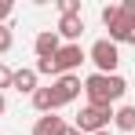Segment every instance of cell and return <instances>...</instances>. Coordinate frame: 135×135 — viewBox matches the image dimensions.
Listing matches in <instances>:
<instances>
[{"label":"cell","mask_w":135,"mask_h":135,"mask_svg":"<svg viewBox=\"0 0 135 135\" xmlns=\"http://www.w3.org/2000/svg\"><path fill=\"white\" fill-rule=\"evenodd\" d=\"M128 91V80L120 73H91L84 77V95H88V106H117Z\"/></svg>","instance_id":"6da1fadb"},{"label":"cell","mask_w":135,"mask_h":135,"mask_svg":"<svg viewBox=\"0 0 135 135\" xmlns=\"http://www.w3.org/2000/svg\"><path fill=\"white\" fill-rule=\"evenodd\" d=\"M102 26L110 29L113 44H135V0H120V4H106L102 7Z\"/></svg>","instance_id":"7a4b0ae2"},{"label":"cell","mask_w":135,"mask_h":135,"mask_svg":"<svg viewBox=\"0 0 135 135\" xmlns=\"http://www.w3.org/2000/svg\"><path fill=\"white\" fill-rule=\"evenodd\" d=\"M110 120H113L110 106H84V110L77 113V124H73V128H77L80 135H95V132H106Z\"/></svg>","instance_id":"3957f363"},{"label":"cell","mask_w":135,"mask_h":135,"mask_svg":"<svg viewBox=\"0 0 135 135\" xmlns=\"http://www.w3.org/2000/svg\"><path fill=\"white\" fill-rule=\"evenodd\" d=\"M88 59L95 62V73H117V66H120V47L113 44V40H95L88 51Z\"/></svg>","instance_id":"277c9868"},{"label":"cell","mask_w":135,"mask_h":135,"mask_svg":"<svg viewBox=\"0 0 135 135\" xmlns=\"http://www.w3.org/2000/svg\"><path fill=\"white\" fill-rule=\"evenodd\" d=\"M51 91H55V99L66 106V102H77V95L84 91V84H80V77H77V73H62V77H55V80H51Z\"/></svg>","instance_id":"5b68a950"},{"label":"cell","mask_w":135,"mask_h":135,"mask_svg":"<svg viewBox=\"0 0 135 135\" xmlns=\"http://www.w3.org/2000/svg\"><path fill=\"white\" fill-rule=\"evenodd\" d=\"M84 59H88V55H84V47H80V44H62V47H59V55H55V66H59V73H77Z\"/></svg>","instance_id":"8992f818"},{"label":"cell","mask_w":135,"mask_h":135,"mask_svg":"<svg viewBox=\"0 0 135 135\" xmlns=\"http://www.w3.org/2000/svg\"><path fill=\"white\" fill-rule=\"evenodd\" d=\"M59 40L66 44H80V33H84V18L80 15H59Z\"/></svg>","instance_id":"52a82bcc"},{"label":"cell","mask_w":135,"mask_h":135,"mask_svg":"<svg viewBox=\"0 0 135 135\" xmlns=\"http://www.w3.org/2000/svg\"><path fill=\"white\" fill-rule=\"evenodd\" d=\"M59 47H62V40H59V33H55V29H40V33H37V40H33L37 59H55V55H59Z\"/></svg>","instance_id":"ba28073f"},{"label":"cell","mask_w":135,"mask_h":135,"mask_svg":"<svg viewBox=\"0 0 135 135\" xmlns=\"http://www.w3.org/2000/svg\"><path fill=\"white\" fill-rule=\"evenodd\" d=\"M29 102H33V110L40 113V117H44V113H55V110H62V102L55 99L51 84H47V88H37L33 95H29Z\"/></svg>","instance_id":"9c48e42d"},{"label":"cell","mask_w":135,"mask_h":135,"mask_svg":"<svg viewBox=\"0 0 135 135\" xmlns=\"http://www.w3.org/2000/svg\"><path fill=\"white\" fill-rule=\"evenodd\" d=\"M62 128H66V120L59 113H44V117H37V124H33L29 135H62Z\"/></svg>","instance_id":"30bf717a"},{"label":"cell","mask_w":135,"mask_h":135,"mask_svg":"<svg viewBox=\"0 0 135 135\" xmlns=\"http://www.w3.org/2000/svg\"><path fill=\"white\" fill-rule=\"evenodd\" d=\"M11 88L22 91V95H33V91L40 88V84H37V69H15V73H11Z\"/></svg>","instance_id":"8fae6325"},{"label":"cell","mask_w":135,"mask_h":135,"mask_svg":"<svg viewBox=\"0 0 135 135\" xmlns=\"http://www.w3.org/2000/svg\"><path fill=\"white\" fill-rule=\"evenodd\" d=\"M113 124H117V132H135V106H117Z\"/></svg>","instance_id":"7c38bea8"},{"label":"cell","mask_w":135,"mask_h":135,"mask_svg":"<svg viewBox=\"0 0 135 135\" xmlns=\"http://www.w3.org/2000/svg\"><path fill=\"white\" fill-rule=\"evenodd\" d=\"M37 77H51V80H55V77H62V73L55 66V59H37Z\"/></svg>","instance_id":"4fadbf2b"},{"label":"cell","mask_w":135,"mask_h":135,"mask_svg":"<svg viewBox=\"0 0 135 135\" xmlns=\"http://www.w3.org/2000/svg\"><path fill=\"white\" fill-rule=\"evenodd\" d=\"M15 44V33H11V26H0V55H7Z\"/></svg>","instance_id":"5bb4252c"},{"label":"cell","mask_w":135,"mask_h":135,"mask_svg":"<svg viewBox=\"0 0 135 135\" xmlns=\"http://www.w3.org/2000/svg\"><path fill=\"white\" fill-rule=\"evenodd\" d=\"M59 15H80V0H59Z\"/></svg>","instance_id":"9a60e30c"},{"label":"cell","mask_w":135,"mask_h":135,"mask_svg":"<svg viewBox=\"0 0 135 135\" xmlns=\"http://www.w3.org/2000/svg\"><path fill=\"white\" fill-rule=\"evenodd\" d=\"M11 11H15V4H11V0H0V26L11 18Z\"/></svg>","instance_id":"2e32d148"},{"label":"cell","mask_w":135,"mask_h":135,"mask_svg":"<svg viewBox=\"0 0 135 135\" xmlns=\"http://www.w3.org/2000/svg\"><path fill=\"white\" fill-rule=\"evenodd\" d=\"M11 73H15V69L0 66V91H4V88H11Z\"/></svg>","instance_id":"e0dca14e"},{"label":"cell","mask_w":135,"mask_h":135,"mask_svg":"<svg viewBox=\"0 0 135 135\" xmlns=\"http://www.w3.org/2000/svg\"><path fill=\"white\" fill-rule=\"evenodd\" d=\"M62 135H80V132H77L73 124H66V128H62Z\"/></svg>","instance_id":"ac0fdd59"},{"label":"cell","mask_w":135,"mask_h":135,"mask_svg":"<svg viewBox=\"0 0 135 135\" xmlns=\"http://www.w3.org/2000/svg\"><path fill=\"white\" fill-rule=\"evenodd\" d=\"M4 110H7V99H4V91H0V117H4Z\"/></svg>","instance_id":"d6986e66"},{"label":"cell","mask_w":135,"mask_h":135,"mask_svg":"<svg viewBox=\"0 0 135 135\" xmlns=\"http://www.w3.org/2000/svg\"><path fill=\"white\" fill-rule=\"evenodd\" d=\"M95 135H113V132H110V128H106V132H95Z\"/></svg>","instance_id":"ffe728a7"}]
</instances>
